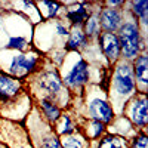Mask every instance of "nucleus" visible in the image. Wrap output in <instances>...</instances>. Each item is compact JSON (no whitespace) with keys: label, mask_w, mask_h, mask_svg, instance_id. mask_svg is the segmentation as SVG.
I'll return each instance as SVG.
<instances>
[{"label":"nucleus","mask_w":148,"mask_h":148,"mask_svg":"<svg viewBox=\"0 0 148 148\" xmlns=\"http://www.w3.org/2000/svg\"><path fill=\"white\" fill-rule=\"evenodd\" d=\"M113 92L114 96H111V102H117L113 110L116 116H121L126 108V104L136 95V82H135L132 64L129 61H117L113 76Z\"/></svg>","instance_id":"nucleus-1"},{"label":"nucleus","mask_w":148,"mask_h":148,"mask_svg":"<svg viewBox=\"0 0 148 148\" xmlns=\"http://www.w3.org/2000/svg\"><path fill=\"white\" fill-rule=\"evenodd\" d=\"M117 37H119V43L121 49V55L125 56L126 61L135 59L144 49V40L141 37L139 24L135 18L125 21L121 24Z\"/></svg>","instance_id":"nucleus-2"},{"label":"nucleus","mask_w":148,"mask_h":148,"mask_svg":"<svg viewBox=\"0 0 148 148\" xmlns=\"http://www.w3.org/2000/svg\"><path fill=\"white\" fill-rule=\"evenodd\" d=\"M129 107L125 108L123 114H127L126 117L130 120V123L136 127L138 130H145L148 125V99L147 93L136 92L132 99L127 102Z\"/></svg>","instance_id":"nucleus-3"},{"label":"nucleus","mask_w":148,"mask_h":148,"mask_svg":"<svg viewBox=\"0 0 148 148\" xmlns=\"http://www.w3.org/2000/svg\"><path fill=\"white\" fill-rule=\"evenodd\" d=\"M37 83H39V88L46 93L43 98L45 99H51L58 105V98L62 95L64 92V83L62 79L58 74L56 70H47L39 74V79H37Z\"/></svg>","instance_id":"nucleus-4"},{"label":"nucleus","mask_w":148,"mask_h":148,"mask_svg":"<svg viewBox=\"0 0 148 148\" xmlns=\"http://www.w3.org/2000/svg\"><path fill=\"white\" fill-rule=\"evenodd\" d=\"M86 114H88V119L99 121L105 126L110 125L116 117L113 107L105 98H92L90 101H88V104H86Z\"/></svg>","instance_id":"nucleus-5"},{"label":"nucleus","mask_w":148,"mask_h":148,"mask_svg":"<svg viewBox=\"0 0 148 148\" xmlns=\"http://www.w3.org/2000/svg\"><path fill=\"white\" fill-rule=\"evenodd\" d=\"M39 65V55L30 52V53H18L16 56L12 58L9 71L14 77L21 79L27 77L28 74L34 73Z\"/></svg>","instance_id":"nucleus-6"},{"label":"nucleus","mask_w":148,"mask_h":148,"mask_svg":"<svg viewBox=\"0 0 148 148\" xmlns=\"http://www.w3.org/2000/svg\"><path fill=\"white\" fill-rule=\"evenodd\" d=\"M89 82V65L84 59H79L64 76L62 83L70 89H82Z\"/></svg>","instance_id":"nucleus-7"},{"label":"nucleus","mask_w":148,"mask_h":148,"mask_svg":"<svg viewBox=\"0 0 148 148\" xmlns=\"http://www.w3.org/2000/svg\"><path fill=\"white\" fill-rule=\"evenodd\" d=\"M22 89V82L6 73H0V104H9Z\"/></svg>","instance_id":"nucleus-8"},{"label":"nucleus","mask_w":148,"mask_h":148,"mask_svg":"<svg viewBox=\"0 0 148 148\" xmlns=\"http://www.w3.org/2000/svg\"><path fill=\"white\" fill-rule=\"evenodd\" d=\"M99 46L102 49V53L111 61V62H117L121 56V49L119 43V37L116 33H102L99 34Z\"/></svg>","instance_id":"nucleus-9"},{"label":"nucleus","mask_w":148,"mask_h":148,"mask_svg":"<svg viewBox=\"0 0 148 148\" xmlns=\"http://www.w3.org/2000/svg\"><path fill=\"white\" fill-rule=\"evenodd\" d=\"M99 25L105 30V33H116L119 31L120 25L123 24V15L116 8H104L99 15Z\"/></svg>","instance_id":"nucleus-10"},{"label":"nucleus","mask_w":148,"mask_h":148,"mask_svg":"<svg viewBox=\"0 0 148 148\" xmlns=\"http://www.w3.org/2000/svg\"><path fill=\"white\" fill-rule=\"evenodd\" d=\"M133 76L135 82H136V89L139 86V92L145 93L147 92V86H148V56L145 53H139L136 58L133 59Z\"/></svg>","instance_id":"nucleus-11"},{"label":"nucleus","mask_w":148,"mask_h":148,"mask_svg":"<svg viewBox=\"0 0 148 148\" xmlns=\"http://www.w3.org/2000/svg\"><path fill=\"white\" fill-rule=\"evenodd\" d=\"M80 133L83 135V138L95 141V139H99L102 135L107 133V126L102 125V123H99V121L88 119V121L80 127Z\"/></svg>","instance_id":"nucleus-12"},{"label":"nucleus","mask_w":148,"mask_h":148,"mask_svg":"<svg viewBox=\"0 0 148 148\" xmlns=\"http://www.w3.org/2000/svg\"><path fill=\"white\" fill-rule=\"evenodd\" d=\"M39 105H40V110H42V113L45 116V119L47 120L49 125H55V121L61 117V107L56 105L53 101L51 99H45V98H42V99L39 101Z\"/></svg>","instance_id":"nucleus-13"},{"label":"nucleus","mask_w":148,"mask_h":148,"mask_svg":"<svg viewBox=\"0 0 148 148\" xmlns=\"http://www.w3.org/2000/svg\"><path fill=\"white\" fill-rule=\"evenodd\" d=\"M53 132L56 133V136H64V135H70V133H74L77 130V126L74 125L73 121V117L70 114H61V117L55 121L53 125Z\"/></svg>","instance_id":"nucleus-14"},{"label":"nucleus","mask_w":148,"mask_h":148,"mask_svg":"<svg viewBox=\"0 0 148 148\" xmlns=\"http://www.w3.org/2000/svg\"><path fill=\"white\" fill-rule=\"evenodd\" d=\"M86 39L83 30L80 27H73L71 31H68V40L65 43V47L68 51H79L86 45Z\"/></svg>","instance_id":"nucleus-15"},{"label":"nucleus","mask_w":148,"mask_h":148,"mask_svg":"<svg viewBox=\"0 0 148 148\" xmlns=\"http://www.w3.org/2000/svg\"><path fill=\"white\" fill-rule=\"evenodd\" d=\"M89 16V10L84 8V3H77L67 10V18L71 21L73 27H79L80 24H84V21Z\"/></svg>","instance_id":"nucleus-16"},{"label":"nucleus","mask_w":148,"mask_h":148,"mask_svg":"<svg viewBox=\"0 0 148 148\" xmlns=\"http://www.w3.org/2000/svg\"><path fill=\"white\" fill-rule=\"evenodd\" d=\"M98 148H129V141L113 133H105L98 141Z\"/></svg>","instance_id":"nucleus-17"},{"label":"nucleus","mask_w":148,"mask_h":148,"mask_svg":"<svg viewBox=\"0 0 148 148\" xmlns=\"http://www.w3.org/2000/svg\"><path fill=\"white\" fill-rule=\"evenodd\" d=\"M61 148H83L84 147V138L82 133H70L59 138Z\"/></svg>","instance_id":"nucleus-18"},{"label":"nucleus","mask_w":148,"mask_h":148,"mask_svg":"<svg viewBox=\"0 0 148 148\" xmlns=\"http://www.w3.org/2000/svg\"><path fill=\"white\" fill-rule=\"evenodd\" d=\"M36 148H61L59 138L53 130L43 133L39 139H36Z\"/></svg>","instance_id":"nucleus-19"},{"label":"nucleus","mask_w":148,"mask_h":148,"mask_svg":"<svg viewBox=\"0 0 148 148\" xmlns=\"http://www.w3.org/2000/svg\"><path fill=\"white\" fill-rule=\"evenodd\" d=\"M101 25H99V18L98 15H89L88 19L84 21V25H83V33L86 37H95V36H99L101 33Z\"/></svg>","instance_id":"nucleus-20"},{"label":"nucleus","mask_w":148,"mask_h":148,"mask_svg":"<svg viewBox=\"0 0 148 148\" xmlns=\"http://www.w3.org/2000/svg\"><path fill=\"white\" fill-rule=\"evenodd\" d=\"M132 12L133 18L141 19V24L145 27L147 25V14H148V2L147 0H138V2H132Z\"/></svg>","instance_id":"nucleus-21"},{"label":"nucleus","mask_w":148,"mask_h":148,"mask_svg":"<svg viewBox=\"0 0 148 148\" xmlns=\"http://www.w3.org/2000/svg\"><path fill=\"white\" fill-rule=\"evenodd\" d=\"M5 47L6 49H14V51H18V52H22V51H25V49L28 47V42H27V39H24V37H21V36L10 37L8 45Z\"/></svg>","instance_id":"nucleus-22"},{"label":"nucleus","mask_w":148,"mask_h":148,"mask_svg":"<svg viewBox=\"0 0 148 148\" xmlns=\"http://www.w3.org/2000/svg\"><path fill=\"white\" fill-rule=\"evenodd\" d=\"M129 148H148V136L144 130H138V133L130 139Z\"/></svg>","instance_id":"nucleus-23"},{"label":"nucleus","mask_w":148,"mask_h":148,"mask_svg":"<svg viewBox=\"0 0 148 148\" xmlns=\"http://www.w3.org/2000/svg\"><path fill=\"white\" fill-rule=\"evenodd\" d=\"M40 6L46 8L47 10V14H46V18H56V15L59 14V10H61V5L58 2H42Z\"/></svg>","instance_id":"nucleus-24"},{"label":"nucleus","mask_w":148,"mask_h":148,"mask_svg":"<svg viewBox=\"0 0 148 148\" xmlns=\"http://www.w3.org/2000/svg\"><path fill=\"white\" fill-rule=\"evenodd\" d=\"M110 8H114V6H121L125 5V2H121V0H113V2H105Z\"/></svg>","instance_id":"nucleus-25"},{"label":"nucleus","mask_w":148,"mask_h":148,"mask_svg":"<svg viewBox=\"0 0 148 148\" xmlns=\"http://www.w3.org/2000/svg\"><path fill=\"white\" fill-rule=\"evenodd\" d=\"M0 148H5V147H3V145H2V144H0Z\"/></svg>","instance_id":"nucleus-26"}]
</instances>
